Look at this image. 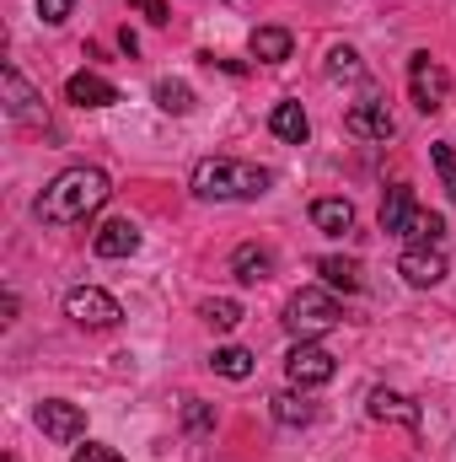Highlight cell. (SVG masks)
<instances>
[{"label":"cell","instance_id":"obj_31","mask_svg":"<svg viewBox=\"0 0 456 462\" xmlns=\"http://www.w3.org/2000/svg\"><path fill=\"white\" fill-rule=\"evenodd\" d=\"M0 312H5L0 323H16V291H5V296H0Z\"/></svg>","mask_w":456,"mask_h":462},{"label":"cell","instance_id":"obj_21","mask_svg":"<svg viewBox=\"0 0 456 462\" xmlns=\"http://www.w3.org/2000/svg\"><path fill=\"white\" fill-rule=\"evenodd\" d=\"M194 87L188 81H156V108L161 114H172V118H183V114H194Z\"/></svg>","mask_w":456,"mask_h":462},{"label":"cell","instance_id":"obj_24","mask_svg":"<svg viewBox=\"0 0 456 462\" xmlns=\"http://www.w3.org/2000/svg\"><path fill=\"white\" fill-rule=\"evenodd\" d=\"M317 274H323L333 291H343V296L360 291V263H354V258H317Z\"/></svg>","mask_w":456,"mask_h":462},{"label":"cell","instance_id":"obj_1","mask_svg":"<svg viewBox=\"0 0 456 462\" xmlns=\"http://www.w3.org/2000/svg\"><path fill=\"white\" fill-rule=\"evenodd\" d=\"M108 194H114V183H108L103 167H70V172H59V178L38 194V221H49V226H76V221H87L92 210H103Z\"/></svg>","mask_w":456,"mask_h":462},{"label":"cell","instance_id":"obj_7","mask_svg":"<svg viewBox=\"0 0 456 462\" xmlns=\"http://www.w3.org/2000/svg\"><path fill=\"white\" fill-rule=\"evenodd\" d=\"M38 430H43L49 441H59V447H70V441L87 436V409L70 403V398H43V403H38Z\"/></svg>","mask_w":456,"mask_h":462},{"label":"cell","instance_id":"obj_22","mask_svg":"<svg viewBox=\"0 0 456 462\" xmlns=\"http://www.w3.org/2000/svg\"><path fill=\"white\" fill-rule=\"evenodd\" d=\"M403 236H408V247H435V242L446 236V221H441L435 210H414L408 226H403Z\"/></svg>","mask_w":456,"mask_h":462},{"label":"cell","instance_id":"obj_5","mask_svg":"<svg viewBox=\"0 0 456 462\" xmlns=\"http://www.w3.org/2000/svg\"><path fill=\"white\" fill-rule=\"evenodd\" d=\"M333 371H339L333 349H323L317 339H296V349L285 355V376H290V387H323V382H333Z\"/></svg>","mask_w":456,"mask_h":462},{"label":"cell","instance_id":"obj_33","mask_svg":"<svg viewBox=\"0 0 456 462\" xmlns=\"http://www.w3.org/2000/svg\"><path fill=\"white\" fill-rule=\"evenodd\" d=\"M236 5H242V0H236Z\"/></svg>","mask_w":456,"mask_h":462},{"label":"cell","instance_id":"obj_11","mask_svg":"<svg viewBox=\"0 0 456 462\" xmlns=\"http://www.w3.org/2000/svg\"><path fill=\"white\" fill-rule=\"evenodd\" d=\"M65 97H70L76 108H114L118 87L108 81V76H97V70H81V76H70V81H65Z\"/></svg>","mask_w":456,"mask_h":462},{"label":"cell","instance_id":"obj_6","mask_svg":"<svg viewBox=\"0 0 456 462\" xmlns=\"http://www.w3.org/2000/svg\"><path fill=\"white\" fill-rule=\"evenodd\" d=\"M65 318L81 323V328H114L123 318V307L108 291H97V285H76V291H65Z\"/></svg>","mask_w":456,"mask_h":462},{"label":"cell","instance_id":"obj_2","mask_svg":"<svg viewBox=\"0 0 456 462\" xmlns=\"http://www.w3.org/2000/svg\"><path fill=\"white\" fill-rule=\"evenodd\" d=\"M274 183L269 167L258 162H236V156H205L194 167V194L199 199H215V205H247V199H263Z\"/></svg>","mask_w":456,"mask_h":462},{"label":"cell","instance_id":"obj_16","mask_svg":"<svg viewBox=\"0 0 456 462\" xmlns=\"http://www.w3.org/2000/svg\"><path fill=\"white\" fill-rule=\"evenodd\" d=\"M269 129L285 140V145H306V134H312V118H306V108L301 103H274V114H269Z\"/></svg>","mask_w":456,"mask_h":462},{"label":"cell","instance_id":"obj_27","mask_svg":"<svg viewBox=\"0 0 456 462\" xmlns=\"http://www.w3.org/2000/svg\"><path fill=\"white\" fill-rule=\"evenodd\" d=\"M183 420H188V430H210V425H215V409H210V403H199V398H188Z\"/></svg>","mask_w":456,"mask_h":462},{"label":"cell","instance_id":"obj_12","mask_svg":"<svg viewBox=\"0 0 456 462\" xmlns=\"http://www.w3.org/2000/svg\"><path fill=\"white\" fill-rule=\"evenodd\" d=\"M140 247V226L129 221V216H118V221H103L97 236H92V253L97 258H129Z\"/></svg>","mask_w":456,"mask_h":462},{"label":"cell","instance_id":"obj_15","mask_svg":"<svg viewBox=\"0 0 456 462\" xmlns=\"http://www.w3.org/2000/svg\"><path fill=\"white\" fill-rule=\"evenodd\" d=\"M247 49H252V60H258V65H285V60H290V49H296V38H290L285 27H252Z\"/></svg>","mask_w":456,"mask_h":462},{"label":"cell","instance_id":"obj_9","mask_svg":"<svg viewBox=\"0 0 456 462\" xmlns=\"http://www.w3.org/2000/svg\"><path fill=\"white\" fill-rule=\"evenodd\" d=\"M397 274H403L414 291H430V285L446 280V253H441V247H403Z\"/></svg>","mask_w":456,"mask_h":462},{"label":"cell","instance_id":"obj_30","mask_svg":"<svg viewBox=\"0 0 456 462\" xmlns=\"http://www.w3.org/2000/svg\"><path fill=\"white\" fill-rule=\"evenodd\" d=\"M70 5H76V0H38V16H43L49 27H59V22L70 16Z\"/></svg>","mask_w":456,"mask_h":462},{"label":"cell","instance_id":"obj_25","mask_svg":"<svg viewBox=\"0 0 456 462\" xmlns=\"http://www.w3.org/2000/svg\"><path fill=\"white\" fill-rule=\"evenodd\" d=\"M328 81H365V65H360V54L349 49V43H333L328 49Z\"/></svg>","mask_w":456,"mask_h":462},{"label":"cell","instance_id":"obj_18","mask_svg":"<svg viewBox=\"0 0 456 462\" xmlns=\"http://www.w3.org/2000/svg\"><path fill=\"white\" fill-rule=\"evenodd\" d=\"M269 414H274L285 430H301V425L317 420V403H306L301 393H274V398H269Z\"/></svg>","mask_w":456,"mask_h":462},{"label":"cell","instance_id":"obj_29","mask_svg":"<svg viewBox=\"0 0 456 462\" xmlns=\"http://www.w3.org/2000/svg\"><path fill=\"white\" fill-rule=\"evenodd\" d=\"M129 5H134V11H140L145 22H156V27H167V22H172V11H167V0H129Z\"/></svg>","mask_w":456,"mask_h":462},{"label":"cell","instance_id":"obj_14","mask_svg":"<svg viewBox=\"0 0 456 462\" xmlns=\"http://www.w3.org/2000/svg\"><path fill=\"white\" fill-rule=\"evenodd\" d=\"M231 274H236L242 285H263V280H274V253L258 247V242H242V247L231 253Z\"/></svg>","mask_w":456,"mask_h":462},{"label":"cell","instance_id":"obj_19","mask_svg":"<svg viewBox=\"0 0 456 462\" xmlns=\"http://www.w3.org/2000/svg\"><path fill=\"white\" fill-rule=\"evenodd\" d=\"M312 226L328 231V236H343L354 226V205L349 199H312Z\"/></svg>","mask_w":456,"mask_h":462},{"label":"cell","instance_id":"obj_13","mask_svg":"<svg viewBox=\"0 0 456 462\" xmlns=\"http://www.w3.org/2000/svg\"><path fill=\"white\" fill-rule=\"evenodd\" d=\"M365 409H370V420H381V425H408V430L419 425V403L403 398V393H392V387H376Z\"/></svg>","mask_w":456,"mask_h":462},{"label":"cell","instance_id":"obj_26","mask_svg":"<svg viewBox=\"0 0 456 462\" xmlns=\"http://www.w3.org/2000/svg\"><path fill=\"white\" fill-rule=\"evenodd\" d=\"M430 162H435V172H441V189L456 199V151L451 145H430Z\"/></svg>","mask_w":456,"mask_h":462},{"label":"cell","instance_id":"obj_3","mask_svg":"<svg viewBox=\"0 0 456 462\" xmlns=\"http://www.w3.org/2000/svg\"><path fill=\"white\" fill-rule=\"evenodd\" d=\"M339 323H343V307L328 291H317V285H306V291H296V296L285 301V328H290L296 339H323V334L339 328Z\"/></svg>","mask_w":456,"mask_h":462},{"label":"cell","instance_id":"obj_17","mask_svg":"<svg viewBox=\"0 0 456 462\" xmlns=\"http://www.w3.org/2000/svg\"><path fill=\"white\" fill-rule=\"evenodd\" d=\"M408 216H414V189H408V183H392V189H387V199H381V216H376V221H381L387 236H403Z\"/></svg>","mask_w":456,"mask_h":462},{"label":"cell","instance_id":"obj_32","mask_svg":"<svg viewBox=\"0 0 456 462\" xmlns=\"http://www.w3.org/2000/svg\"><path fill=\"white\" fill-rule=\"evenodd\" d=\"M5 462H16V457H5Z\"/></svg>","mask_w":456,"mask_h":462},{"label":"cell","instance_id":"obj_10","mask_svg":"<svg viewBox=\"0 0 456 462\" xmlns=\"http://www.w3.org/2000/svg\"><path fill=\"white\" fill-rule=\"evenodd\" d=\"M343 129L360 134V140H392V134H397V118L387 114V103L365 97V103H354V108L343 114Z\"/></svg>","mask_w":456,"mask_h":462},{"label":"cell","instance_id":"obj_4","mask_svg":"<svg viewBox=\"0 0 456 462\" xmlns=\"http://www.w3.org/2000/svg\"><path fill=\"white\" fill-rule=\"evenodd\" d=\"M408 92H414V108H419V114H441V108L451 103V76H446V65L430 60V54H414V60H408Z\"/></svg>","mask_w":456,"mask_h":462},{"label":"cell","instance_id":"obj_28","mask_svg":"<svg viewBox=\"0 0 456 462\" xmlns=\"http://www.w3.org/2000/svg\"><path fill=\"white\" fill-rule=\"evenodd\" d=\"M70 462H123L114 447H103V441H87V447H76V457Z\"/></svg>","mask_w":456,"mask_h":462},{"label":"cell","instance_id":"obj_20","mask_svg":"<svg viewBox=\"0 0 456 462\" xmlns=\"http://www.w3.org/2000/svg\"><path fill=\"white\" fill-rule=\"evenodd\" d=\"M210 365H215V376H226V382H247V376H252V349L221 345L210 355Z\"/></svg>","mask_w":456,"mask_h":462},{"label":"cell","instance_id":"obj_23","mask_svg":"<svg viewBox=\"0 0 456 462\" xmlns=\"http://www.w3.org/2000/svg\"><path fill=\"white\" fill-rule=\"evenodd\" d=\"M199 318H205L215 334H231V328L242 323V301H231V296H210V301H199Z\"/></svg>","mask_w":456,"mask_h":462},{"label":"cell","instance_id":"obj_8","mask_svg":"<svg viewBox=\"0 0 456 462\" xmlns=\"http://www.w3.org/2000/svg\"><path fill=\"white\" fill-rule=\"evenodd\" d=\"M0 92H5V114L16 118V124H49L43 92H32V87H27V76H22L16 65H5V70H0Z\"/></svg>","mask_w":456,"mask_h":462}]
</instances>
